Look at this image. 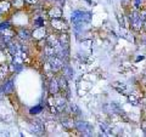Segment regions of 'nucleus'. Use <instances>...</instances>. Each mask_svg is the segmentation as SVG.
I'll list each match as a JSON object with an SVG mask.
<instances>
[{
  "label": "nucleus",
  "mask_w": 146,
  "mask_h": 137,
  "mask_svg": "<svg viewBox=\"0 0 146 137\" xmlns=\"http://www.w3.org/2000/svg\"><path fill=\"white\" fill-rule=\"evenodd\" d=\"M48 66L50 67V70L56 73L60 69H62L65 65H63V60H61V58L58 56H56V55H54V56L48 58Z\"/></svg>",
  "instance_id": "obj_1"
},
{
  "label": "nucleus",
  "mask_w": 146,
  "mask_h": 137,
  "mask_svg": "<svg viewBox=\"0 0 146 137\" xmlns=\"http://www.w3.org/2000/svg\"><path fill=\"white\" fill-rule=\"evenodd\" d=\"M72 21L76 26H80L84 22H89L90 21V13H84L80 11H76L72 13Z\"/></svg>",
  "instance_id": "obj_2"
},
{
  "label": "nucleus",
  "mask_w": 146,
  "mask_h": 137,
  "mask_svg": "<svg viewBox=\"0 0 146 137\" xmlns=\"http://www.w3.org/2000/svg\"><path fill=\"white\" fill-rule=\"evenodd\" d=\"M130 24H131V27H133V29H135V30H140L141 28H143L144 21H143V18H141L139 12L134 11L130 15Z\"/></svg>",
  "instance_id": "obj_3"
},
{
  "label": "nucleus",
  "mask_w": 146,
  "mask_h": 137,
  "mask_svg": "<svg viewBox=\"0 0 146 137\" xmlns=\"http://www.w3.org/2000/svg\"><path fill=\"white\" fill-rule=\"evenodd\" d=\"M51 26L55 30L58 32H66L68 29V24L62 18H51Z\"/></svg>",
  "instance_id": "obj_4"
},
{
  "label": "nucleus",
  "mask_w": 146,
  "mask_h": 137,
  "mask_svg": "<svg viewBox=\"0 0 146 137\" xmlns=\"http://www.w3.org/2000/svg\"><path fill=\"white\" fill-rule=\"evenodd\" d=\"M76 127L84 136H91V134H93V127H91L88 124V123H85V121H78V123H76Z\"/></svg>",
  "instance_id": "obj_5"
},
{
  "label": "nucleus",
  "mask_w": 146,
  "mask_h": 137,
  "mask_svg": "<svg viewBox=\"0 0 146 137\" xmlns=\"http://www.w3.org/2000/svg\"><path fill=\"white\" fill-rule=\"evenodd\" d=\"M112 86H113V89H115L116 91H118L119 94L128 95V88H127L125 84L121 83V81H115V83H112Z\"/></svg>",
  "instance_id": "obj_6"
},
{
  "label": "nucleus",
  "mask_w": 146,
  "mask_h": 137,
  "mask_svg": "<svg viewBox=\"0 0 146 137\" xmlns=\"http://www.w3.org/2000/svg\"><path fill=\"white\" fill-rule=\"evenodd\" d=\"M60 91V85H58V80L57 79H51L50 80V84H49V92L51 95H55Z\"/></svg>",
  "instance_id": "obj_7"
},
{
  "label": "nucleus",
  "mask_w": 146,
  "mask_h": 137,
  "mask_svg": "<svg viewBox=\"0 0 146 137\" xmlns=\"http://www.w3.org/2000/svg\"><path fill=\"white\" fill-rule=\"evenodd\" d=\"M58 40H60V44H61V46L63 49H66L68 50V47H70V38H68V34L67 33H61L60 35V38H58Z\"/></svg>",
  "instance_id": "obj_8"
},
{
  "label": "nucleus",
  "mask_w": 146,
  "mask_h": 137,
  "mask_svg": "<svg viewBox=\"0 0 146 137\" xmlns=\"http://www.w3.org/2000/svg\"><path fill=\"white\" fill-rule=\"evenodd\" d=\"M46 41H48V45H50V46H52L55 49H57L58 46H61L58 38H56V36H54V35H49L48 39H46Z\"/></svg>",
  "instance_id": "obj_9"
},
{
  "label": "nucleus",
  "mask_w": 146,
  "mask_h": 137,
  "mask_svg": "<svg viewBox=\"0 0 146 137\" xmlns=\"http://www.w3.org/2000/svg\"><path fill=\"white\" fill-rule=\"evenodd\" d=\"M48 15L50 18H61L62 17V11L60 7H55V9H50V11L48 12Z\"/></svg>",
  "instance_id": "obj_10"
},
{
  "label": "nucleus",
  "mask_w": 146,
  "mask_h": 137,
  "mask_svg": "<svg viewBox=\"0 0 146 137\" xmlns=\"http://www.w3.org/2000/svg\"><path fill=\"white\" fill-rule=\"evenodd\" d=\"M1 90L4 91V94H11L13 91V81H12V79L5 81L4 85H3V88H1Z\"/></svg>",
  "instance_id": "obj_11"
},
{
  "label": "nucleus",
  "mask_w": 146,
  "mask_h": 137,
  "mask_svg": "<svg viewBox=\"0 0 146 137\" xmlns=\"http://www.w3.org/2000/svg\"><path fill=\"white\" fill-rule=\"evenodd\" d=\"M33 36H34L35 39H43L44 36H45V29H44V27H38V28L34 30Z\"/></svg>",
  "instance_id": "obj_12"
},
{
  "label": "nucleus",
  "mask_w": 146,
  "mask_h": 137,
  "mask_svg": "<svg viewBox=\"0 0 146 137\" xmlns=\"http://www.w3.org/2000/svg\"><path fill=\"white\" fill-rule=\"evenodd\" d=\"M44 55L46 56L48 58L54 56V55H56V51H55V47L50 46V45H48L46 47H44Z\"/></svg>",
  "instance_id": "obj_13"
},
{
  "label": "nucleus",
  "mask_w": 146,
  "mask_h": 137,
  "mask_svg": "<svg viewBox=\"0 0 146 137\" xmlns=\"http://www.w3.org/2000/svg\"><path fill=\"white\" fill-rule=\"evenodd\" d=\"M100 129H101L104 136H111V135H112V130L110 129V127H108L106 124H104V123H101V124H100Z\"/></svg>",
  "instance_id": "obj_14"
},
{
  "label": "nucleus",
  "mask_w": 146,
  "mask_h": 137,
  "mask_svg": "<svg viewBox=\"0 0 146 137\" xmlns=\"http://www.w3.org/2000/svg\"><path fill=\"white\" fill-rule=\"evenodd\" d=\"M7 72H9V66H6V65L0 66V80L5 79V76L7 75Z\"/></svg>",
  "instance_id": "obj_15"
},
{
  "label": "nucleus",
  "mask_w": 146,
  "mask_h": 137,
  "mask_svg": "<svg viewBox=\"0 0 146 137\" xmlns=\"http://www.w3.org/2000/svg\"><path fill=\"white\" fill-rule=\"evenodd\" d=\"M32 131L36 132V134H42L44 131V125L40 124V123H34L33 126H32Z\"/></svg>",
  "instance_id": "obj_16"
},
{
  "label": "nucleus",
  "mask_w": 146,
  "mask_h": 137,
  "mask_svg": "<svg viewBox=\"0 0 146 137\" xmlns=\"http://www.w3.org/2000/svg\"><path fill=\"white\" fill-rule=\"evenodd\" d=\"M128 101H129L133 106H139V98H138V96L136 95H133V94H130V95H128Z\"/></svg>",
  "instance_id": "obj_17"
},
{
  "label": "nucleus",
  "mask_w": 146,
  "mask_h": 137,
  "mask_svg": "<svg viewBox=\"0 0 146 137\" xmlns=\"http://www.w3.org/2000/svg\"><path fill=\"white\" fill-rule=\"evenodd\" d=\"M11 6V3L7 1V0H3L0 1V11H7Z\"/></svg>",
  "instance_id": "obj_18"
},
{
  "label": "nucleus",
  "mask_w": 146,
  "mask_h": 137,
  "mask_svg": "<svg viewBox=\"0 0 146 137\" xmlns=\"http://www.w3.org/2000/svg\"><path fill=\"white\" fill-rule=\"evenodd\" d=\"M58 85H60V89L67 90V81H66L65 75H62V76L60 78V79H58Z\"/></svg>",
  "instance_id": "obj_19"
},
{
  "label": "nucleus",
  "mask_w": 146,
  "mask_h": 137,
  "mask_svg": "<svg viewBox=\"0 0 146 137\" xmlns=\"http://www.w3.org/2000/svg\"><path fill=\"white\" fill-rule=\"evenodd\" d=\"M63 73H65V76H67V78L73 76V72L71 70V68L68 66H63Z\"/></svg>",
  "instance_id": "obj_20"
},
{
  "label": "nucleus",
  "mask_w": 146,
  "mask_h": 137,
  "mask_svg": "<svg viewBox=\"0 0 146 137\" xmlns=\"http://www.w3.org/2000/svg\"><path fill=\"white\" fill-rule=\"evenodd\" d=\"M62 124H63V126H65V127H72L73 126V121L71 119H63Z\"/></svg>",
  "instance_id": "obj_21"
},
{
  "label": "nucleus",
  "mask_w": 146,
  "mask_h": 137,
  "mask_svg": "<svg viewBox=\"0 0 146 137\" xmlns=\"http://www.w3.org/2000/svg\"><path fill=\"white\" fill-rule=\"evenodd\" d=\"M29 112H31V114H38V113L42 112V106H38V107H35V108H32Z\"/></svg>",
  "instance_id": "obj_22"
},
{
  "label": "nucleus",
  "mask_w": 146,
  "mask_h": 137,
  "mask_svg": "<svg viewBox=\"0 0 146 137\" xmlns=\"http://www.w3.org/2000/svg\"><path fill=\"white\" fill-rule=\"evenodd\" d=\"M34 24H35L36 27H44V20H43L42 17H40V18H38V20H35Z\"/></svg>",
  "instance_id": "obj_23"
},
{
  "label": "nucleus",
  "mask_w": 146,
  "mask_h": 137,
  "mask_svg": "<svg viewBox=\"0 0 146 137\" xmlns=\"http://www.w3.org/2000/svg\"><path fill=\"white\" fill-rule=\"evenodd\" d=\"M11 27V24L9 22H4V23L0 24V30H4V29H9Z\"/></svg>",
  "instance_id": "obj_24"
},
{
  "label": "nucleus",
  "mask_w": 146,
  "mask_h": 137,
  "mask_svg": "<svg viewBox=\"0 0 146 137\" xmlns=\"http://www.w3.org/2000/svg\"><path fill=\"white\" fill-rule=\"evenodd\" d=\"M28 35H29V32H27V30H21L20 32V36L22 39H27L28 38Z\"/></svg>",
  "instance_id": "obj_25"
},
{
  "label": "nucleus",
  "mask_w": 146,
  "mask_h": 137,
  "mask_svg": "<svg viewBox=\"0 0 146 137\" xmlns=\"http://www.w3.org/2000/svg\"><path fill=\"white\" fill-rule=\"evenodd\" d=\"M25 0H13V5L17 6V7H21L22 4H23Z\"/></svg>",
  "instance_id": "obj_26"
},
{
  "label": "nucleus",
  "mask_w": 146,
  "mask_h": 137,
  "mask_svg": "<svg viewBox=\"0 0 146 137\" xmlns=\"http://www.w3.org/2000/svg\"><path fill=\"white\" fill-rule=\"evenodd\" d=\"M140 16H141V18H143V21H145L146 22V10H143L140 12Z\"/></svg>",
  "instance_id": "obj_27"
},
{
  "label": "nucleus",
  "mask_w": 146,
  "mask_h": 137,
  "mask_svg": "<svg viewBox=\"0 0 146 137\" xmlns=\"http://www.w3.org/2000/svg\"><path fill=\"white\" fill-rule=\"evenodd\" d=\"M26 3H28V4H31V5H33V4H36L38 3V0H25Z\"/></svg>",
  "instance_id": "obj_28"
},
{
  "label": "nucleus",
  "mask_w": 146,
  "mask_h": 137,
  "mask_svg": "<svg viewBox=\"0 0 146 137\" xmlns=\"http://www.w3.org/2000/svg\"><path fill=\"white\" fill-rule=\"evenodd\" d=\"M140 1H143V0H136L135 5H136V6H139V5H140Z\"/></svg>",
  "instance_id": "obj_29"
},
{
  "label": "nucleus",
  "mask_w": 146,
  "mask_h": 137,
  "mask_svg": "<svg viewBox=\"0 0 146 137\" xmlns=\"http://www.w3.org/2000/svg\"><path fill=\"white\" fill-rule=\"evenodd\" d=\"M57 1L60 3V4H65V0H57Z\"/></svg>",
  "instance_id": "obj_30"
}]
</instances>
